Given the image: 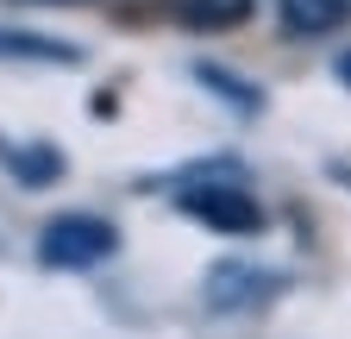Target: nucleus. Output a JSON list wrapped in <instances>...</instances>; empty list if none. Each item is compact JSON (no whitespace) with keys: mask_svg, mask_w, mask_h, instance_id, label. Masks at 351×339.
<instances>
[{"mask_svg":"<svg viewBox=\"0 0 351 339\" xmlns=\"http://www.w3.org/2000/svg\"><path fill=\"white\" fill-rule=\"evenodd\" d=\"M113 245H119L113 220H101V214H57L38 233V258L57 264V270H88V264L113 258Z\"/></svg>","mask_w":351,"mask_h":339,"instance_id":"obj_1","label":"nucleus"},{"mask_svg":"<svg viewBox=\"0 0 351 339\" xmlns=\"http://www.w3.org/2000/svg\"><path fill=\"white\" fill-rule=\"evenodd\" d=\"M182 207L195 220H207L213 233H232V239H245V233H257L263 226V214H257V201H251V189L245 183H189L182 189Z\"/></svg>","mask_w":351,"mask_h":339,"instance_id":"obj_2","label":"nucleus"},{"mask_svg":"<svg viewBox=\"0 0 351 339\" xmlns=\"http://www.w3.org/2000/svg\"><path fill=\"white\" fill-rule=\"evenodd\" d=\"M270 295V270L257 264H213L207 277V308H251Z\"/></svg>","mask_w":351,"mask_h":339,"instance_id":"obj_3","label":"nucleus"},{"mask_svg":"<svg viewBox=\"0 0 351 339\" xmlns=\"http://www.w3.org/2000/svg\"><path fill=\"white\" fill-rule=\"evenodd\" d=\"M276 13L295 38H320V32L351 19V0H276Z\"/></svg>","mask_w":351,"mask_h":339,"instance_id":"obj_4","label":"nucleus"},{"mask_svg":"<svg viewBox=\"0 0 351 339\" xmlns=\"http://www.w3.org/2000/svg\"><path fill=\"white\" fill-rule=\"evenodd\" d=\"M176 13H182L189 25H201V32H219V25H239L257 0H169Z\"/></svg>","mask_w":351,"mask_h":339,"instance_id":"obj_5","label":"nucleus"},{"mask_svg":"<svg viewBox=\"0 0 351 339\" xmlns=\"http://www.w3.org/2000/svg\"><path fill=\"white\" fill-rule=\"evenodd\" d=\"M0 51H13V57H44V63H75V45H51V38H0Z\"/></svg>","mask_w":351,"mask_h":339,"instance_id":"obj_6","label":"nucleus"},{"mask_svg":"<svg viewBox=\"0 0 351 339\" xmlns=\"http://www.w3.org/2000/svg\"><path fill=\"white\" fill-rule=\"evenodd\" d=\"M339 75H345V82H351V51H345V57H339Z\"/></svg>","mask_w":351,"mask_h":339,"instance_id":"obj_7","label":"nucleus"}]
</instances>
